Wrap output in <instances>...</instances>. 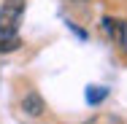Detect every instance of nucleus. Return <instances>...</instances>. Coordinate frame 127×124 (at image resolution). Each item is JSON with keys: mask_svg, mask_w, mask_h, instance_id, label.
<instances>
[{"mask_svg": "<svg viewBox=\"0 0 127 124\" xmlns=\"http://www.w3.org/2000/svg\"><path fill=\"white\" fill-rule=\"evenodd\" d=\"M25 5H27V0H3V5H0V30L16 32L19 19L25 14Z\"/></svg>", "mask_w": 127, "mask_h": 124, "instance_id": "f257e3e1", "label": "nucleus"}, {"mask_svg": "<svg viewBox=\"0 0 127 124\" xmlns=\"http://www.w3.org/2000/svg\"><path fill=\"white\" fill-rule=\"evenodd\" d=\"M100 30L116 43L119 41V35H122V30H125V19H116V16H103L100 19Z\"/></svg>", "mask_w": 127, "mask_h": 124, "instance_id": "f03ea898", "label": "nucleus"}, {"mask_svg": "<svg viewBox=\"0 0 127 124\" xmlns=\"http://www.w3.org/2000/svg\"><path fill=\"white\" fill-rule=\"evenodd\" d=\"M43 108H46V102H43V97H41L38 92L25 95V100H22V111H25L27 116H41V113H43Z\"/></svg>", "mask_w": 127, "mask_h": 124, "instance_id": "7ed1b4c3", "label": "nucleus"}, {"mask_svg": "<svg viewBox=\"0 0 127 124\" xmlns=\"http://www.w3.org/2000/svg\"><path fill=\"white\" fill-rule=\"evenodd\" d=\"M19 46H22V38H19V32H5V30H0V54L16 51Z\"/></svg>", "mask_w": 127, "mask_h": 124, "instance_id": "20e7f679", "label": "nucleus"}, {"mask_svg": "<svg viewBox=\"0 0 127 124\" xmlns=\"http://www.w3.org/2000/svg\"><path fill=\"white\" fill-rule=\"evenodd\" d=\"M105 95H108L105 86H87V102L89 105H97L100 100H105Z\"/></svg>", "mask_w": 127, "mask_h": 124, "instance_id": "39448f33", "label": "nucleus"}, {"mask_svg": "<svg viewBox=\"0 0 127 124\" xmlns=\"http://www.w3.org/2000/svg\"><path fill=\"white\" fill-rule=\"evenodd\" d=\"M116 43H119V49L127 54V22H125V30H122V35H119V41H116Z\"/></svg>", "mask_w": 127, "mask_h": 124, "instance_id": "423d86ee", "label": "nucleus"}]
</instances>
